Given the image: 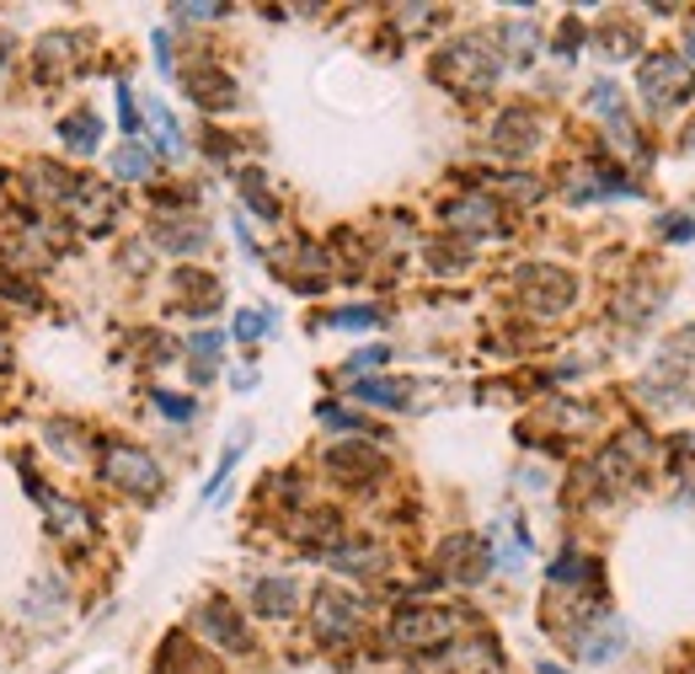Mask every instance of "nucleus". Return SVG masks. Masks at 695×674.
<instances>
[{
    "label": "nucleus",
    "instance_id": "nucleus-1",
    "mask_svg": "<svg viewBox=\"0 0 695 674\" xmlns=\"http://www.w3.org/2000/svg\"><path fill=\"white\" fill-rule=\"evenodd\" d=\"M439 76L455 81L460 91H487V86L497 81V54H487V43L466 38V43H455V48L439 54Z\"/></svg>",
    "mask_w": 695,
    "mask_h": 674
},
{
    "label": "nucleus",
    "instance_id": "nucleus-2",
    "mask_svg": "<svg viewBox=\"0 0 695 674\" xmlns=\"http://www.w3.org/2000/svg\"><path fill=\"white\" fill-rule=\"evenodd\" d=\"M691 65L680 59V54H653L648 65H642V97L653 102V108H680L685 97H691Z\"/></svg>",
    "mask_w": 695,
    "mask_h": 674
},
{
    "label": "nucleus",
    "instance_id": "nucleus-3",
    "mask_svg": "<svg viewBox=\"0 0 695 674\" xmlns=\"http://www.w3.org/2000/svg\"><path fill=\"white\" fill-rule=\"evenodd\" d=\"M102 476H108L113 487H123V493H134V498H150V493L161 487V465L150 461L145 450H108Z\"/></svg>",
    "mask_w": 695,
    "mask_h": 674
},
{
    "label": "nucleus",
    "instance_id": "nucleus-4",
    "mask_svg": "<svg viewBox=\"0 0 695 674\" xmlns=\"http://www.w3.org/2000/svg\"><path fill=\"white\" fill-rule=\"evenodd\" d=\"M391 637H396L402 648H445L455 637V616L450 610H423V605H412V610L396 616Z\"/></svg>",
    "mask_w": 695,
    "mask_h": 674
},
{
    "label": "nucleus",
    "instance_id": "nucleus-5",
    "mask_svg": "<svg viewBox=\"0 0 695 674\" xmlns=\"http://www.w3.org/2000/svg\"><path fill=\"white\" fill-rule=\"evenodd\" d=\"M519 284H525V300H530L540 316H551V311H568L573 305V273H562V268H525L519 273Z\"/></svg>",
    "mask_w": 695,
    "mask_h": 674
},
{
    "label": "nucleus",
    "instance_id": "nucleus-6",
    "mask_svg": "<svg viewBox=\"0 0 695 674\" xmlns=\"http://www.w3.org/2000/svg\"><path fill=\"white\" fill-rule=\"evenodd\" d=\"M316 632L327 637V642H348V637L359 632V605L348 594L322 589L316 594Z\"/></svg>",
    "mask_w": 695,
    "mask_h": 674
},
{
    "label": "nucleus",
    "instance_id": "nucleus-7",
    "mask_svg": "<svg viewBox=\"0 0 695 674\" xmlns=\"http://www.w3.org/2000/svg\"><path fill=\"white\" fill-rule=\"evenodd\" d=\"M199 627H204L214 642H225V648H246V642H251L246 627H242V616H236L225 599H209L204 610H199Z\"/></svg>",
    "mask_w": 695,
    "mask_h": 674
},
{
    "label": "nucleus",
    "instance_id": "nucleus-8",
    "mask_svg": "<svg viewBox=\"0 0 695 674\" xmlns=\"http://www.w3.org/2000/svg\"><path fill=\"white\" fill-rule=\"evenodd\" d=\"M492 139H497V150H508V156H530L535 150V119L525 108H508L497 128H492Z\"/></svg>",
    "mask_w": 695,
    "mask_h": 674
},
{
    "label": "nucleus",
    "instance_id": "nucleus-9",
    "mask_svg": "<svg viewBox=\"0 0 695 674\" xmlns=\"http://www.w3.org/2000/svg\"><path fill=\"white\" fill-rule=\"evenodd\" d=\"M327 465L343 482H365V476L380 471V450H369V445H337V450H327Z\"/></svg>",
    "mask_w": 695,
    "mask_h": 674
},
{
    "label": "nucleus",
    "instance_id": "nucleus-10",
    "mask_svg": "<svg viewBox=\"0 0 695 674\" xmlns=\"http://www.w3.org/2000/svg\"><path fill=\"white\" fill-rule=\"evenodd\" d=\"M445 568H455V578L477 584V578H482V568H487V557H482V547H477L471 536H460V541L445 547Z\"/></svg>",
    "mask_w": 695,
    "mask_h": 674
},
{
    "label": "nucleus",
    "instance_id": "nucleus-11",
    "mask_svg": "<svg viewBox=\"0 0 695 674\" xmlns=\"http://www.w3.org/2000/svg\"><path fill=\"white\" fill-rule=\"evenodd\" d=\"M332 562L343 568V573H380L385 568V551H380V541H359V547H337L332 551Z\"/></svg>",
    "mask_w": 695,
    "mask_h": 674
},
{
    "label": "nucleus",
    "instance_id": "nucleus-12",
    "mask_svg": "<svg viewBox=\"0 0 695 674\" xmlns=\"http://www.w3.org/2000/svg\"><path fill=\"white\" fill-rule=\"evenodd\" d=\"M588 108H599V119L610 124V134H620V139L631 134V128H626V102H620L615 81H599V86H594V91H588Z\"/></svg>",
    "mask_w": 695,
    "mask_h": 674
},
{
    "label": "nucleus",
    "instance_id": "nucleus-13",
    "mask_svg": "<svg viewBox=\"0 0 695 674\" xmlns=\"http://www.w3.org/2000/svg\"><path fill=\"white\" fill-rule=\"evenodd\" d=\"M294 599H300V594H294L289 578H262V584H257V616H289Z\"/></svg>",
    "mask_w": 695,
    "mask_h": 674
},
{
    "label": "nucleus",
    "instance_id": "nucleus-14",
    "mask_svg": "<svg viewBox=\"0 0 695 674\" xmlns=\"http://www.w3.org/2000/svg\"><path fill=\"white\" fill-rule=\"evenodd\" d=\"M97 134H102L97 113H70V119L59 124V139H65L70 150H81V156H91V150H97Z\"/></svg>",
    "mask_w": 695,
    "mask_h": 674
},
{
    "label": "nucleus",
    "instance_id": "nucleus-15",
    "mask_svg": "<svg viewBox=\"0 0 695 674\" xmlns=\"http://www.w3.org/2000/svg\"><path fill=\"white\" fill-rule=\"evenodd\" d=\"M450 225L460 231H492L497 225V210H492V199H466V204H450Z\"/></svg>",
    "mask_w": 695,
    "mask_h": 674
},
{
    "label": "nucleus",
    "instance_id": "nucleus-16",
    "mask_svg": "<svg viewBox=\"0 0 695 674\" xmlns=\"http://www.w3.org/2000/svg\"><path fill=\"white\" fill-rule=\"evenodd\" d=\"M188 91H193L204 108H231V102H236V86L225 81V76H204V70L188 76Z\"/></svg>",
    "mask_w": 695,
    "mask_h": 674
},
{
    "label": "nucleus",
    "instance_id": "nucleus-17",
    "mask_svg": "<svg viewBox=\"0 0 695 674\" xmlns=\"http://www.w3.org/2000/svg\"><path fill=\"white\" fill-rule=\"evenodd\" d=\"M177 284H182V300H188L193 311H214V305H220V284H214L209 273H177Z\"/></svg>",
    "mask_w": 695,
    "mask_h": 674
},
{
    "label": "nucleus",
    "instance_id": "nucleus-18",
    "mask_svg": "<svg viewBox=\"0 0 695 674\" xmlns=\"http://www.w3.org/2000/svg\"><path fill=\"white\" fill-rule=\"evenodd\" d=\"M354 391L374 407H407V385H396V380H359Z\"/></svg>",
    "mask_w": 695,
    "mask_h": 674
},
{
    "label": "nucleus",
    "instance_id": "nucleus-19",
    "mask_svg": "<svg viewBox=\"0 0 695 674\" xmlns=\"http://www.w3.org/2000/svg\"><path fill=\"white\" fill-rule=\"evenodd\" d=\"M578 578H594V562H583L578 551H568V557H557V562H551V584L578 589Z\"/></svg>",
    "mask_w": 695,
    "mask_h": 674
},
{
    "label": "nucleus",
    "instance_id": "nucleus-20",
    "mask_svg": "<svg viewBox=\"0 0 695 674\" xmlns=\"http://www.w3.org/2000/svg\"><path fill=\"white\" fill-rule=\"evenodd\" d=\"M113 171L119 177H150V150L145 145H123L119 156H113Z\"/></svg>",
    "mask_w": 695,
    "mask_h": 674
},
{
    "label": "nucleus",
    "instance_id": "nucleus-21",
    "mask_svg": "<svg viewBox=\"0 0 695 674\" xmlns=\"http://www.w3.org/2000/svg\"><path fill=\"white\" fill-rule=\"evenodd\" d=\"M327 327H343V333H365V327H380V316L365 311V305H348V311H332Z\"/></svg>",
    "mask_w": 695,
    "mask_h": 674
},
{
    "label": "nucleus",
    "instance_id": "nucleus-22",
    "mask_svg": "<svg viewBox=\"0 0 695 674\" xmlns=\"http://www.w3.org/2000/svg\"><path fill=\"white\" fill-rule=\"evenodd\" d=\"M150 124H156V134H161L166 156H182V134H177V124H171V113H166L161 102H150Z\"/></svg>",
    "mask_w": 695,
    "mask_h": 674
},
{
    "label": "nucleus",
    "instance_id": "nucleus-23",
    "mask_svg": "<svg viewBox=\"0 0 695 674\" xmlns=\"http://www.w3.org/2000/svg\"><path fill=\"white\" fill-rule=\"evenodd\" d=\"M503 43H508V48H514V59L525 65V59H530V48H535V27H530V22H508V27H503Z\"/></svg>",
    "mask_w": 695,
    "mask_h": 674
},
{
    "label": "nucleus",
    "instance_id": "nucleus-24",
    "mask_svg": "<svg viewBox=\"0 0 695 674\" xmlns=\"http://www.w3.org/2000/svg\"><path fill=\"white\" fill-rule=\"evenodd\" d=\"M156 407H161V413H166L171 423H188L193 413H199V407H193L188 396H171V391H156Z\"/></svg>",
    "mask_w": 695,
    "mask_h": 674
},
{
    "label": "nucleus",
    "instance_id": "nucleus-25",
    "mask_svg": "<svg viewBox=\"0 0 695 674\" xmlns=\"http://www.w3.org/2000/svg\"><path fill=\"white\" fill-rule=\"evenodd\" d=\"M631 48H637V33L615 22L610 33H605V54H615V59H620V54H631Z\"/></svg>",
    "mask_w": 695,
    "mask_h": 674
},
{
    "label": "nucleus",
    "instance_id": "nucleus-26",
    "mask_svg": "<svg viewBox=\"0 0 695 674\" xmlns=\"http://www.w3.org/2000/svg\"><path fill=\"white\" fill-rule=\"evenodd\" d=\"M658 236H680V241H691L695 220H685V214H663V220H658Z\"/></svg>",
    "mask_w": 695,
    "mask_h": 674
},
{
    "label": "nucleus",
    "instance_id": "nucleus-27",
    "mask_svg": "<svg viewBox=\"0 0 695 674\" xmlns=\"http://www.w3.org/2000/svg\"><path fill=\"white\" fill-rule=\"evenodd\" d=\"M268 333V311H242L236 316V337H262Z\"/></svg>",
    "mask_w": 695,
    "mask_h": 674
},
{
    "label": "nucleus",
    "instance_id": "nucleus-28",
    "mask_svg": "<svg viewBox=\"0 0 695 674\" xmlns=\"http://www.w3.org/2000/svg\"><path fill=\"white\" fill-rule=\"evenodd\" d=\"M322 423H332V428H365V423L354 418V413H343V407H332V402L322 407Z\"/></svg>",
    "mask_w": 695,
    "mask_h": 674
},
{
    "label": "nucleus",
    "instance_id": "nucleus-29",
    "mask_svg": "<svg viewBox=\"0 0 695 674\" xmlns=\"http://www.w3.org/2000/svg\"><path fill=\"white\" fill-rule=\"evenodd\" d=\"M119 119H123V128L139 124V113H134V97H128V86H119Z\"/></svg>",
    "mask_w": 695,
    "mask_h": 674
},
{
    "label": "nucleus",
    "instance_id": "nucleus-30",
    "mask_svg": "<svg viewBox=\"0 0 695 674\" xmlns=\"http://www.w3.org/2000/svg\"><path fill=\"white\" fill-rule=\"evenodd\" d=\"M193 353L214 359V353H220V333H199V337H193Z\"/></svg>",
    "mask_w": 695,
    "mask_h": 674
},
{
    "label": "nucleus",
    "instance_id": "nucleus-31",
    "mask_svg": "<svg viewBox=\"0 0 695 674\" xmlns=\"http://www.w3.org/2000/svg\"><path fill=\"white\" fill-rule=\"evenodd\" d=\"M385 359H391L385 348H365V353H359V359H354L348 370H369V364H385Z\"/></svg>",
    "mask_w": 695,
    "mask_h": 674
},
{
    "label": "nucleus",
    "instance_id": "nucleus-32",
    "mask_svg": "<svg viewBox=\"0 0 695 674\" xmlns=\"http://www.w3.org/2000/svg\"><path fill=\"white\" fill-rule=\"evenodd\" d=\"M177 16H199V22H209V16H220V5H177Z\"/></svg>",
    "mask_w": 695,
    "mask_h": 674
},
{
    "label": "nucleus",
    "instance_id": "nucleus-33",
    "mask_svg": "<svg viewBox=\"0 0 695 674\" xmlns=\"http://www.w3.org/2000/svg\"><path fill=\"white\" fill-rule=\"evenodd\" d=\"M680 348H695V333H691V337H685V342H680Z\"/></svg>",
    "mask_w": 695,
    "mask_h": 674
},
{
    "label": "nucleus",
    "instance_id": "nucleus-34",
    "mask_svg": "<svg viewBox=\"0 0 695 674\" xmlns=\"http://www.w3.org/2000/svg\"><path fill=\"white\" fill-rule=\"evenodd\" d=\"M5 48H11V43H5V38H0V59H5Z\"/></svg>",
    "mask_w": 695,
    "mask_h": 674
},
{
    "label": "nucleus",
    "instance_id": "nucleus-35",
    "mask_svg": "<svg viewBox=\"0 0 695 674\" xmlns=\"http://www.w3.org/2000/svg\"><path fill=\"white\" fill-rule=\"evenodd\" d=\"M540 674H562V670H551V664H546V670H540Z\"/></svg>",
    "mask_w": 695,
    "mask_h": 674
},
{
    "label": "nucleus",
    "instance_id": "nucleus-36",
    "mask_svg": "<svg viewBox=\"0 0 695 674\" xmlns=\"http://www.w3.org/2000/svg\"><path fill=\"white\" fill-rule=\"evenodd\" d=\"M691 54H695V33H691Z\"/></svg>",
    "mask_w": 695,
    "mask_h": 674
}]
</instances>
